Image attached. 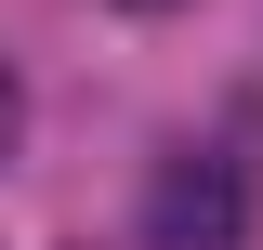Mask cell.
<instances>
[{
    "instance_id": "cell-2",
    "label": "cell",
    "mask_w": 263,
    "mask_h": 250,
    "mask_svg": "<svg viewBox=\"0 0 263 250\" xmlns=\"http://www.w3.org/2000/svg\"><path fill=\"white\" fill-rule=\"evenodd\" d=\"M132 13H171V0H132Z\"/></svg>"
},
{
    "instance_id": "cell-1",
    "label": "cell",
    "mask_w": 263,
    "mask_h": 250,
    "mask_svg": "<svg viewBox=\"0 0 263 250\" xmlns=\"http://www.w3.org/2000/svg\"><path fill=\"white\" fill-rule=\"evenodd\" d=\"M237 224H250V171L237 158H171L145 185V237L158 250H237Z\"/></svg>"
}]
</instances>
